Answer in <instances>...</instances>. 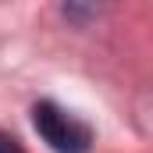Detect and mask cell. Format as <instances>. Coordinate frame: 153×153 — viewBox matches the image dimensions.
I'll return each instance as SVG.
<instances>
[{"instance_id": "cell-2", "label": "cell", "mask_w": 153, "mask_h": 153, "mask_svg": "<svg viewBox=\"0 0 153 153\" xmlns=\"http://www.w3.org/2000/svg\"><path fill=\"white\" fill-rule=\"evenodd\" d=\"M0 153H25V150H22V143H18L14 135L0 132Z\"/></svg>"}, {"instance_id": "cell-1", "label": "cell", "mask_w": 153, "mask_h": 153, "mask_svg": "<svg viewBox=\"0 0 153 153\" xmlns=\"http://www.w3.org/2000/svg\"><path fill=\"white\" fill-rule=\"evenodd\" d=\"M32 125H36L39 139L53 153H89L93 150V128L75 114H68L64 107H57L53 100H39L32 107Z\"/></svg>"}]
</instances>
